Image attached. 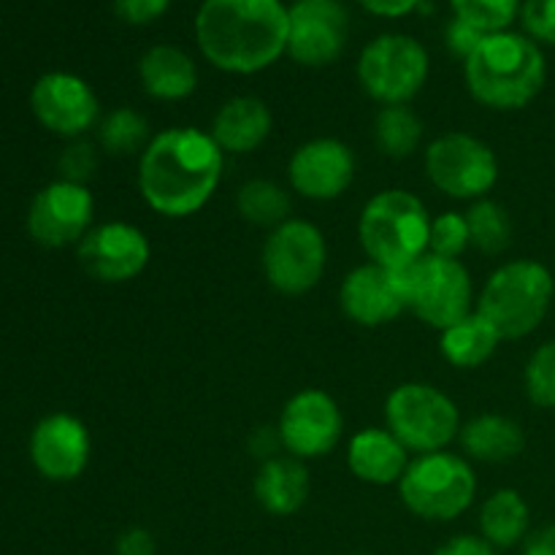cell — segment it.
Listing matches in <instances>:
<instances>
[{
  "instance_id": "cell-13",
  "label": "cell",
  "mask_w": 555,
  "mask_h": 555,
  "mask_svg": "<svg viewBox=\"0 0 555 555\" xmlns=\"http://www.w3.org/2000/svg\"><path fill=\"white\" fill-rule=\"evenodd\" d=\"M30 112L43 130L60 139H85L101 122V101L90 81L70 70H49L30 90Z\"/></svg>"
},
{
  "instance_id": "cell-38",
  "label": "cell",
  "mask_w": 555,
  "mask_h": 555,
  "mask_svg": "<svg viewBox=\"0 0 555 555\" xmlns=\"http://www.w3.org/2000/svg\"><path fill=\"white\" fill-rule=\"evenodd\" d=\"M114 555H157V542L150 529L130 526V529H125L122 534L117 537Z\"/></svg>"
},
{
  "instance_id": "cell-34",
  "label": "cell",
  "mask_w": 555,
  "mask_h": 555,
  "mask_svg": "<svg viewBox=\"0 0 555 555\" xmlns=\"http://www.w3.org/2000/svg\"><path fill=\"white\" fill-rule=\"evenodd\" d=\"M98 168V146L87 139H74L60 155V179L87 184Z\"/></svg>"
},
{
  "instance_id": "cell-7",
  "label": "cell",
  "mask_w": 555,
  "mask_h": 555,
  "mask_svg": "<svg viewBox=\"0 0 555 555\" xmlns=\"http://www.w3.org/2000/svg\"><path fill=\"white\" fill-rule=\"evenodd\" d=\"M385 428L415 455L448 450L464 426L459 404L431 383L396 385L385 399Z\"/></svg>"
},
{
  "instance_id": "cell-28",
  "label": "cell",
  "mask_w": 555,
  "mask_h": 555,
  "mask_svg": "<svg viewBox=\"0 0 555 555\" xmlns=\"http://www.w3.org/2000/svg\"><path fill=\"white\" fill-rule=\"evenodd\" d=\"M374 144L383 155L393 160L415 155L423 144V122L415 112L406 106H383L374 117Z\"/></svg>"
},
{
  "instance_id": "cell-22",
  "label": "cell",
  "mask_w": 555,
  "mask_h": 555,
  "mask_svg": "<svg viewBox=\"0 0 555 555\" xmlns=\"http://www.w3.org/2000/svg\"><path fill=\"white\" fill-rule=\"evenodd\" d=\"M139 81L155 101H184L198 90V65L177 43H155L141 54Z\"/></svg>"
},
{
  "instance_id": "cell-16",
  "label": "cell",
  "mask_w": 555,
  "mask_h": 555,
  "mask_svg": "<svg viewBox=\"0 0 555 555\" xmlns=\"http://www.w3.org/2000/svg\"><path fill=\"white\" fill-rule=\"evenodd\" d=\"M350 16L339 0H296L291 5L287 57L304 68L336 63L347 47Z\"/></svg>"
},
{
  "instance_id": "cell-33",
  "label": "cell",
  "mask_w": 555,
  "mask_h": 555,
  "mask_svg": "<svg viewBox=\"0 0 555 555\" xmlns=\"http://www.w3.org/2000/svg\"><path fill=\"white\" fill-rule=\"evenodd\" d=\"M526 396L542 410H555V339L531 352L526 363Z\"/></svg>"
},
{
  "instance_id": "cell-32",
  "label": "cell",
  "mask_w": 555,
  "mask_h": 555,
  "mask_svg": "<svg viewBox=\"0 0 555 555\" xmlns=\"http://www.w3.org/2000/svg\"><path fill=\"white\" fill-rule=\"evenodd\" d=\"M472 247V233L466 211H442L431 220L428 253L439 258L461 260V255Z\"/></svg>"
},
{
  "instance_id": "cell-31",
  "label": "cell",
  "mask_w": 555,
  "mask_h": 555,
  "mask_svg": "<svg viewBox=\"0 0 555 555\" xmlns=\"http://www.w3.org/2000/svg\"><path fill=\"white\" fill-rule=\"evenodd\" d=\"M520 5L524 0H450L455 20L466 22L482 36L513 30L515 22L520 20Z\"/></svg>"
},
{
  "instance_id": "cell-8",
  "label": "cell",
  "mask_w": 555,
  "mask_h": 555,
  "mask_svg": "<svg viewBox=\"0 0 555 555\" xmlns=\"http://www.w3.org/2000/svg\"><path fill=\"white\" fill-rule=\"evenodd\" d=\"M358 85L379 106H406L431 74L428 49L406 33H383L363 47L356 65Z\"/></svg>"
},
{
  "instance_id": "cell-15",
  "label": "cell",
  "mask_w": 555,
  "mask_h": 555,
  "mask_svg": "<svg viewBox=\"0 0 555 555\" xmlns=\"http://www.w3.org/2000/svg\"><path fill=\"white\" fill-rule=\"evenodd\" d=\"M95 220V198L90 188L68 179H54L38 190L27 209V233L47 249L79 244Z\"/></svg>"
},
{
  "instance_id": "cell-4",
  "label": "cell",
  "mask_w": 555,
  "mask_h": 555,
  "mask_svg": "<svg viewBox=\"0 0 555 555\" xmlns=\"http://www.w3.org/2000/svg\"><path fill=\"white\" fill-rule=\"evenodd\" d=\"M431 220L426 204L410 190H379L358 217V242L372 263L404 271L428 255Z\"/></svg>"
},
{
  "instance_id": "cell-21",
  "label": "cell",
  "mask_w": 555,
  "mask_h": 555,
  "mask_svg": "<svg viewBox=\"0 0 555 555\" xmlns=\"http://www.w3.org/2000/svg\"><path fill=\"white\" fill-rule=\"evenodd\" d=\"M410 461V450L388 428H363L347 442V466L366 486H399Z\"/></svg>"
},
{
  "instance_id": "cell-1",
  "label": "cell",
  "mask_w": 555,
  "mask_h": 555,
  "mask_svg": "<svg viewBox=\"0 0 555 555\" xmlns=\"http://www.w3.org/2000/svg\"><path fill=\"white\" fill-rule=\"evenodd\" d=\"M225 171V152L209 130L177 125L152 135L139 155V193L166 220L193 217L215 198Z\"/></svg>"
},
{
  "instance_id": "cell-3",
  "label": "cell",
  "mask_w": 555,
  "mask_h": 555,
  "mask_svg": "<svg viewBox=\"0 0 555 555\" xmlns=\"http://www.w3.org/2000/svg\"><path fill=\"white\" fill-rule=\"evenodd\" d=\"M464 81L480 106L493 112H518L545 87V52L526 33H493L464 60Z\"/></svg>"
},
{
  "instance_id": "cell-39",
  "label": "cell",
  "mask_w": 555,
  "mask_h": 555,
  "mask_svg": "<svg viewBox=\"0 0 555 555\" xmlns=\"http://www.w3.org/2000/svg\"><path fill=\"white\" fill-rule=\"evenodd\" d=\"M356 3L379 20H404V16L415 14L426 0H356Z\"/></svg>"
},
{
  "instance_id": "cell-40",
  "label": "cell",
  "mask_w": 555,
  "mask_h": 555,
  "mask_svg": "<svg viewBox=\"0 0 555 555\" xmlns=\"http://www.w3.org/2000/svg\"><path fill=\"white\" fill-rule=\"evenodd\" d=\"M434 555H499L493 545H488L482 537L475 534H459L453 540L442 542V545L434 551Z\"/></svg>"
},
{
  "instance_id": "cell-23",
  "label": "cell",
  "mask_w": 555,
  "mask_h": 555,
  "mask_svg": "<svg viewBox=\"0 0 555 555\" xmlns=\"http://www.w3.org/2000/svg\"><path fill=\"white\" fill-rule=\"evenodd\" d=\"M312 482H309V469L304 461L293 455H271L260 464L255 475L253 493L255 502L276 518H291L307 504Z\"/></svg>"
},
{
  "instance_id": "cell-35",
  "label": "cell",
  "mask_w": 555,
  "mask_h": 555,
  "mask_svg": "<svg viewBox=\"0 0 555 555\" xmlns=\"http://www.w3.org/2000/svg\"><path fill=\"white\" fill-rule=\"evenodd\" d=\"M520 25L531 41L555 47V0H524Z\"/></svg>"
},
{
  "instance_id": "cell-14",
  "label": "cell",
  "mask_w": 555,
  "mask_h": 555,
  "mask_svg": "<svg viewBox=\"0 0 555 555\" xmlns=\"http://www.w3.org/2000/svg\"><path fill=\"white\" fill-rule=\"evenodd\" d=\"M76 258L87 276L103 285H125L146 271L152 260V244L139 225L125 220H108L92 225L76 244Z\"/></svg>"
},
{
  "instance_id": "cell-26",
  "label": "cell",
  "mask_w": 555,
  "mask_h": 555,
  "mask_svg": "<svg viewBox=\"0 0 555 555\" xmlns=\"http://www.w3.org/2000/svg\"><path fill=\"white\" fill-rule=\"evenodd\" d=\"M529 502L515 488H499L480 507V537L496 551L524 545L531 534Z\"/></svg>"
},
{
  "instance_id": "cell-20",
  "label": "cell",
  "mask_w": 555,
  "mask_h": 555,
  "mask_svg": "<svg viewBox=\"0 0 555 555\" xmlns=\"http://www.w3.org/2000/svg\"><path fill=\"white\" fill-rule=\"evenodd\" d=\"M274 128L269 103L255 95H233L217 108L209 133L225 155H253Z\"/></svg>"
},
{
  "instance_id": "cell-30",
  "label": "cell",
  "mask_w": 555,
  "mask_h": 555,
  "mask_svg": "<svg viewBox=\"0 0 555 555\" xmlns=\"http://www.w3.org/2000/svg\"><path fill=\"white\" fill-rule=\"evenodd\" d=\"M466 220H469L472 247L480 249L482 255H502L513 244V217L499 201H472Z\"/></svg>"
},
{
  "instance_id": "cell-5",
  "label": "cell",
  "mask_w": 555,
  "mask_h": 555,
  "mask_svg": "<svg viewBox=\"0 0 555 555\" xmlns=\"http://www.w3.org/2000/svg\"><path fill=\"white\" fill-rule=\"evenodd\" d=\"M555 280L545 263L529 258L499 266L477 296V312L496 328L502 341L526 339L545 323L553 307Z\"/></svg>"
},
{
  "instance_id": "cell-36",
  "label": "cell",
  "mask_w": 555,
  "mask_h": 555,
  "mask_svg": "<svg viewBox=\"0 0 555 555\" xmlns=\"http://www.w3.org/2000/svg\"><path fill=\"white\" fill-rule=\"evenodd\" d=\"M171 0H114V11L128 25H152L168 11Z\"/></svg>"
},
{
  "instance_id": "cell-9",
  "label": "cell",
  "mask_w": 555,
  "mask_h": 555,
  "mask_svg": "<svg viewBox=\"0 0 555 555\" xmlns=\"http://www.w3.org/2000/svg\"><path fill=\"white\" fill-rule=\"evenodd\" d=\"M426 177L442 195L455 201L488 198L499 182V157L480 135L453 130L426 146Z\"/></svg>"
},
{
  "instance_id": "cell-2",
  "label": "cell",
  "mask_w": 555,
  "mask_h": 555,
  "mask_svg": "<svg viewBox=\"0 0 555 555\" xmlns=\"http://www.w3.org/2000/svg\"><path fill=\"white\" fill-rule=\"evenodd\" d=\"M291 5L282 0H201L195 47L222 74L253 76L287 54Z\"/></svg>"
},
{
  "instance_id": "cell-25",
  "label": "cell",
  "mask_w": 555,
  "mask_h": 555,
  "mask_svg": "<svg viewBox=\"0 0 555 555\" xmlns=\"http://www.w3.org/2000/svg\"><path fill=\"white\" fill-rule=\"evenodd\" d=\"M499 345H502V336L477 309L466 314L464 320H459V323L439 331V352H442V358L450 366L464 369V372L486 366L496 356Z\"/></svg>"
},
{
  "instance_id": "cell-18",
  "label": "cell",
  "mask_w": 555,
  "mask_h": 555,
  "mask_svg": "<svg viewBox=\"0 0 555 555\" xmlns=\"http://www.w3.org/2000/svg\"><path fill=\"white\" fill-rule=\"evenodd\" d=\"M30 464L43 480L74 482L90 466V428L70 412H52L41 417L27 442Z\"/></svg>"
},
{
  "instance_id": "cell-17",
  "label": "cell",
  "mask_w": 555,
  "mask_h": 555,
  "mask_svg": "<svg viewBox=\"0 0 555 555\" xmlns=\"http://www.w3.org/2000/svg\"><path fill=\"white\" fill-rule=\"evenodd\" d=\"M356 152L334 135L304 141L287 160V182L293 193L307 201H336L350 190L356 179Z\"/></svg>"
},
{
  "instance_id": "cell-29",
  "label": "cell",
  "mask_w": 555,
  "mask_h": 555,
  "mask_svg": "<svg viewBox=\"0 0 555 555\" xmlns=\"http://www.w3.org/2000/svg\"><path fill=\"white\" fill-rule=\"evenodd\" d=\"M98 146L106 155L125 157V155H141L146 144L152 141L150 122L141 112L130 106H117L108 114H103L98 122Z\"/></svg>"
},
{
  "instance_id": "cell-11",
  "label": "cell",
  "mask_w": 555,
  "mask_h": 555,
  "mask_svg": "<svg viewBox=\"0 0 555 555\" xmlns=\"http://www.w3.org/2000/svg\"><path fill=\"white\" fill-rule=\"evenodd\" d=\"M263 276L282 296L314 291L328 269V242L314 222L291 217L269 231L260 253Z\"/></svg>"
},
{
  "instance_id": "cell-37",
  "label": "cell",
  "mask_w": 555,
  "mask_h": 555,
  "mask_svg": "<svg viewBox=\"0 0 555 555\" xmlns=\"http://www.w3.org/2000/svg\"><path fill=\"white\" fill-rule=\"evenodd\" d=\"M482 38L486 36H482L480 30H475V27L466 25V22L455 20V16L448 22V27H444V43H448L450 54H455V57L461 60L469 57V54L480 47Z\"/></svg>"
},
{
  "instance_id": "cell-24",
  "label": "cell",
  "mask_w": 555,
  "mask_h": 555,
  "mask_svg": "<svg viewBox=\"0 0 555 555\" xmlns=\"http://www.w3.org/2000/svg\"><path fill=\"white\" fill-rule=\"evenodd\" d=\"M459 442L466 459L480 464H504L524 453L526 434L518 421L499 412H482L461 426Z\"/></svg>"
},
{
  "instance_id": "cell-41",
  "label": "cell",
  "mask_w": 555,
  "mask_h": 555,
  "mask_svg": "<svg viewBox=\"0 0 555 555\" xmlns=\"http://www.w3.org/2000/svg\"><path fill=\"white\" fill-rule=\"evenodd\" d=\"M520 555H555V524L531 531L524 540Z\"/></svg>"
},
{
  "instance_id": "cell-19",
  "label": "cell",
  "mask_w": 555,
  "mask_h": 555,
  "mask_svg": "<svg viewBox=\"0 0 555 555\" xmlns=\"http://www.w3.org/2000/svg\"><path fill=\"white\" fill-rule=\"evenodd\" d=\"M341 312L361 328H383L406 312L404 271L379 263L356 266L339 287Z\"/></svg>"
},
{
  "instance_id": "cell-6",
  "label": "cell",
  "mask_w": 555,
  "mask_h": 555,
  "mask_svg": "<svg viewBox=\"0 0 555 555\" xmlns=\"http://www.w3.org/2000/svg\"><path fill=\"white\" fill-rule=\"evenodd\" d=\"M399 496L415 518L450 524L475 504L477 475L469 459L450 450L415 455L399 482Z\"/></svg>"
},
{
  "instance_id": "cell-10",
  "label": "cell",
  "mask_w": 555,
  "mask_h": 555,
  "mask_svg": "<svg viewBox=\"0 0 555 555\" xmlns=\"http://www.w3.org/2000/svg\"><path fill=\"white\" fill-rule=\"evenodd\" d=\"M404 287L406 312L434 331H444L475 312V285L461 260L423 255L404 269Z\"/></svg>"
},
{
  "instance_id": "cell-27",
  "label": "cell",
  "mask_w": 555,
  "mask_h": 555,
  "mask_svg": "<svg viewBox=\"0 0 555 555\" xmlns=\"http://www.w3.org/2000/svg\"><path fill=\"white\" fill-rule=\"evenodd\" d=\"M291 193L274 179H249L236 193V211L244 222L274 231L291 220Z\"/></svg>"
},
{
  "instance_id": "cell-12",
  "label": "cell",
  "mask_w": 555,
  "mask_h": 555,
  "mask_svg": "<svg viewBox=\"0 0 555 555\" xmlns=\"http://www.w3.org/2000/svg\"><path fill=\"white\" fill-rule=\"evenodd\" d=\"M345 437L339 401L320 388H304L287 399L276 423V439L287 455L312 461L331 455Z\"/></svg>"
}]
</instances>
